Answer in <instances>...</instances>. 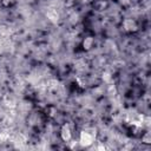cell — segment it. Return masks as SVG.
I'll return each mask as SVG.
<instances>
[{"mask_svg":"<svg viewBox=\"0 0 151 151\" xmlns=\"http://www.w3.org/2000/svg\"><path fill=\"white\" fill-rule=\"evenodd\" d=\"M81 46H83V48L85 50V52L92 50L94 46H97V45H96V38L92 37V35H87V37L83 38V39H81Z\"/></svg>","mask_w":151,"mask_h":151,"instance_id":"obj_2","label":"cell"},{"mask_svg":"<svg viewBox=\"0 0 151 151\" xmlns=\"http://www.w3.org/2000/svg\"><path fill=\"white\" fill-rule=\"evenodd\" d=\"M122 28L125 33H136L139 31V25L136 19L132 18H124L122 20Z\"/></svg>","mask_w":151,"mask_h":151,"instance_id":"obj_1","label":"cell"}]
</instances>
